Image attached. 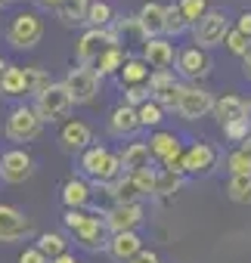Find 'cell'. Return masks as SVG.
I'll use <instances>...</instances> for the list:
<instances>
[{"label":"cell","instance_id":"6da1fadb","mask_svg":"<svg viewBox=\"0 0 251 263\" xmlns=\"http://www.w3.org/2000/svg\"><path fill=\"white\" fill-rule=\"evenodd\" d=\"M78 167H81L84 180H90L93 186H109V183H115L124 174L118 152H112L109 146H90L87 152H81Z\"/></svg>","mask_w":251,"mask_h":263},{"label":"cell","instance_id":"7a4b0ae2","mask_svg":"<svg viewBox=\"0 0 251 263\" xmlns=\"http://www.w3.org/2000/svg\"><path fill=\"white\" fill-rule=\"evenodd\" d=\"M44 37V19L31 10H22L10 19V28H7V44L13 50H34Z\"/></svg>","mask_w":251,"mask_h":263},{"label":"cell","instance_id":"3957f363","mask_svg":"<svg viewBox=\"0 0 251 263\" xmlns=\"http://www.w3.org/2000/svg\"><path fill=\"white\" fill-rule=\"evenodd\" d=\"M41 130H44V121L38 118L34 105H28V102L16 105V108L10 111L7 124H4V134H7V140H13V143H31V140L41 137Z\"/></svg>","mask_w":251,"mask_h":263},{"label":"cell","instance_id":"277c9868","mask_svg":"<svg viewBox=\"0 0 251 263\" xmlns=\"http://www.w3.org/2000/svg\"><path fill=\"white\" fill-rule=\"evenodd\" d=\"M71 108H75V102H71L68 90L62 87V81H59V84L53 81L44 93H38V96H34V111H38V118H41L44 124H53V121L68 118V115H71Z\"/></svg>","mask_w":251,"mask_h":263},{"label":"cell","instance_id":"5b68a950","mask_svg":"<svg viewBox=\"0 0 251 263\" xmlns=\"http://www.w3.org/2000/svg\"><path fill=\"white\" fill-rule=\"evenodd\" d=\"M229 16L223 10H208L195 25H192V41L199 50H214L226 41V31H229Z\"/></svg>","mask_w":251,"mask_h":263},{"label":"cell","instance_id":"8992f818","mask_svg":"<svg viewBox=\"0 0 251 263\" xmlns=\"http://www.w3.org/2000/svg\"><path fill=\"white\" fill-rule=\"evenodd\" d=\"M99 84H102V78L87 65H71L68 74L62 78V87L68 90L75 105H90L99 96Z\"/></svg>","mask_w":251,"mask_h":263},{"label":"cell","instance_id":"52a82bcc","mask_svg":"<svg viewBox=\"0 0 251 263\" xmlns=\"http://www.w3.org/2000/svg\"><path fill=\"white\" fill-rule=\"evenodd\" d=\"M146 146H149V155L155 161H162L165 171L183 174V143H180L177 134H171V130H155Z\"/></svg>","mask_w":251,"mask_h":263},{"label":"cell","instance_id":"ba28073f","mask_svg":"<svg viewBox=\"0 0 251 263\" xmlns=\"http://www.w3.org/2000/svg\"><path fill=\"white\" fill-rule=\"evenodd\" d=\"M105 47H121L115 28H112V25H109V28H87V31L78 37V65L93 68V62L99 59V53H102Z\"/></svg>","mask_w":251,"mask_h":263},{"label":"cell","instance_id":"9c48e42d","mask_svg":"<svg viewBox=\"0 0 251 263\" xmlns=\"http://www.w3.org/2000/svg\"><path fill=\"white\" fill-rule=\"evenodd\" d=\"M174 111H177L183 121H199V118H205V115L214 111V96H211V90H205V87H199V84H183Z\"/></svg>","mask_w":251,"mask_h":263},{"label":"cell","instance_id":"30bf717a","mask_svg":"<svg viewBox=\"0 0 251 263\" xmlns=\"http://www.w3.org/2000/svg\"><path fill=\"white\" fill-rule=\"evenodd\" d=\"M174 68H177V74H180L186 84H199L202 78H208V74H211L214 59L208 56V50H199V47H183V50H177Z\"/></svg>","mask_w":251,"mask_h":263},{"label":"cell","instance_id":"8fae6325","mask_svg":"<svg viewBox=\"0 0 251 263\" xmlns=\"http://www.w3.org/2000/svg\"><path fill=\"white\" fill-rule=\"evenodd\" d=\"M34 174V155L22 146L16 149H7L4 155H0V180L10 183V186H19L25 180H31Z\"/></svg>","mask_w":251,"mask_h":263},{"label":"cell","instance_id":"7c38bea8","mask_svg":"<svg viewBox=\"0 0 251 263\" xmlns=\"http://www.w3.org/2000/svg\"><path fill=\"white\" fill-rule=\"evenodd\" d=\"M34 235V220L25 217V211L13 204H0V241L13 245V241H28Z\"/></svg>","mask_w":251,"mask_h":263},{"label":"cell","instance_id":"4fadbf2b","mask_svg":"<svg viewBox=\"0 0 251 263\" xmlns=\"http://www.w3.org/2000/svg\"><path fill=\"white\" fill-rule=\"evenodd\" d=\"M146 220V208L143 204H112L109 211H102V223L112 232H137Z\"/></svg>","mask_w":251,"mask_h":263},{"label":"cell","instance_id":"5bb4252c","mask_svg":"<svg viewBox=\"0 0 251 263\" xmlns=\"http://www.w3.org/2000/svg\"><path fill=\"white\" fill-rule=\"evenodd\" d=\"M56 140H59L62 152L81 155V152H87V149L93 146V130H90V124H84V121H78V118H68V121H62Z\"/></svg>","mask_w":251,"mask_h":263},{"label":"cell","instance_id":"9a60e30c","mask_svg":"<svg viewBox=\"0 0 251 263\" xmlns=\"http://www.w3.org/2000/svg\"><path fill=\"white\" fill-rule=\"evenodd\" d=\"M71 235H75V245L84 248V251H105V245H109V229H105V223H102V211H99V214H90Z\"/></svg>","mask_w":251,"mask_h":263},{"label":"cell","instance_id":"2e32d148","mask_svg":"<svg viewBox=\"0 0 251 263\" xmlns=\"http://www.w3.org/2000/svg\"><path fill=\"white\" fill-rule=\"evenodd\" d=\"M152 71H171L174 59H177V47L171 37H149L143 41V56H140Z\"/></svg>","mask_w":251,"mask_h":263},{"label":"cell","instance_id":"e0dca14e","mask_svg":"<svg viewBox=\"0 0 251 263\" xmlns=\"http://www.w3.org/2000/svg\"><path fill=\"white\" fill-rule=\"evenodd\" d=\"M214 164H217V149L211 143H192L183 149V177L211 174Z\"/></svg>","mask_w":251,"mask_h":263},{"label":"cell","instance_id":"ac0fdd59","mask_svg":"<svg viewBox=\"0 0 251 263\" xmlns=\"http://www.w3.org/2000/svg\"><path fill=\"white\" fill-rule=\"evenodd\" d=\"M180 87H183V84H180L171 71H152V78H149V96H152L165 111H174V108H177Z\"/></svg>","mask_w":251,"mask_h":263},{"label":"cell","instance_id":"d6986e66","mask_svg":"<svg viewBox=\"0 0 251 263\" xmlns=\"http://www.w3.org/2000/svg\"><path fill=\"white\" fill-rule=\"evenodd\" d=\"M140 130L143 127H140V118H137V108L134 105L121 102V105L112 108V115H109V134L115 140H134Z\"/></svg>","mask_w":251,"mask_h":263},{"label":"cell","instance_id":"ffe728a7","mask_svg":"<svg viewBox=\"0 0 251 263\" xmlns=\"http://www.w3.org/2000/svg\"><path fill=\"white\" fill-rule=\"evenodd\" d=\"M140 251H143L140 232H112V235H109V245H105V254H109L115 263H131Z\"/></svg>","mask_w":251,"mask_h":263},{"label":"cell","instance_id":"44dd1931","mask_svg":"<svg viewBox=\"0 0 251 263\" xmlns=\"http://www.w3.org/2000/svg\"><path fill=\"white\" fill-rule=\"evenodd\" d=\"M137 19V28L143 34V41L149 37H165V7L155 4V0H149V4L140 7V13L134 16Z\"/></svg>","mask_w":251,"mask_h":263},{"label":"cell","instance_id":"7402d4cb","mask_svg":"<svg viewBox=\"0 0 251 263\" xmlns=\"http://www.w3.org/2000/svg\"><path fill=\"white\" fill-rule=\"evenodd\" d=\"M90 195H93V186L84 177H71L62 186V204H65V211H87Z\"/></svg>","mask_w":251,"mask_h":263},{"label":"cell","instance_id":"603a6c76","mask_svg":"<svg viewBox=\"0 0 251 263\" xmlns=\"http://www.w3.org/2000/svg\"><path fill=\"white\" fill-rule=\"evenodd\" d=\"M112 198H115V204H143V189L137 186V180L131 177V174H121L115 183H109V186H102Z\"/></svg>","mask_w":251,"mask_h":263},{"label":"cell","instance_id":"cb8c5ba5","mask_svg":"<svg viewBox=\"0 0 251 263\" xmlns=\"http://www.w3.org/2000/svg\"><path fill=\"white\" fill-rule=\"evenodd\" d=\"M149 78H152V68L140 56H128V59H124V65H121V71H118L121 90L124 87H143V84H149Z\"/></svg>","mask_w":251,"mask_h":263},{"label":"cell","instance_id":"d4e9b609","mask_svg":"<svg viewBox=\"0 0 251 263\" xmlns=\"http://www.w3.org/2000/svg\"><path fill=\"white\" fill-rule=\"evenodd\" d=\"M245 108H248V102H245L242 96H232V93L214 99V115H217L220 127H226V124H232V121H245Z\"/></svg>","mask_w":251,"mask_h":263},{"label":"cell","instance_id":"484cf974","mask_svg":"<svg viewBox=\"0 0 251 263\" xmlns=\"http://www.w3.org/2000/svg\"><path fill=\"white\" fill-rule=\"evenodd\" d=\"M118 158H121V171L124 174L152 167V155H149V146L146 143H128V146H124V152H118Z\"/></svg>","mask_w":251,"mask_h":263},{"label":"cell","instance_id":"4316f807","mask_svg":"<svg viewBox=\"0 0 251 263\" xmlns=\"http://www.w3.org/2000/svg\"><path fill=\"white\" fill-rule=\"evenodd\" d=\"M124 59H128L124 47H105V50L99 53V59L93 62V71H96L99 78H112V74H118V71H121Z\"/></svg>","mask_w":251,"mask_h":263},{"label":"cell","instance_id":"83f0119b","mask_svg":"<svg viewBox=\"0 0 251 263\" xmlns=\"http://www.w3.org/2000/svg\"><path fill=\"white\" fill-rule=\"evenodd\" d=\"M183 174H174V171H165V167H158L155 171V189H152V195H158V198H171V195H177L180 189H183Z\"/></svg>","mask_w":251,"mask_h":263},{"label":"cell","instance_id":"f1b7e54d","mask_svg":"<svg viewBox=\"0 0 251 263\" xmlns=\"http://www.w3.org/2000/svg\"><path fill=\"white\" fill-rule=\"evenodd\" d=\"M34 248H38L47 260H56V257H62V254L68 251V238H65L62 232H41Z\"/></svg>","mask_w":251,"mask_h":263},{"label":"cell","instance_id":"f546056e","mask_svg":"<svg viewBox=\"0 0 251 263\" xmlns=\"http://www.w3.org/2000/svg\"><path fill=\"white\" fill-rule=\"evenodd\" d=\"M112 22H115V10L105 4V0H93V4H87V19H84L87 28H109Z\"/></svg>","mask_w":251,"mask_h":263},{"label":"cell","instance_id":"4dcf8cb0","mask_svg":"<svg viewBox=\"0 0 251 263\" xmlns=\"http://www.w3.org/2000/svg\"><path fill=\"white\" fill-rule=\"evenodd\" d=\"M62 25H68V28H75V25H84V19H87V4L84 0H65V4L53 13Z\"/></svg>","mask_w":251,"mask_h":263},{"label":"cell","instance_id":"1f68e13d","mask_svg":"<svg viewBox=\"0 0 251 263\" xmlns=\"http://www.w3.org/2000/svg\"><path fill=\"white\" fill-rule=\"evenodd\" d=\"M137 118H140V127L149 130V127H158L165 121V108L155 99H146L143 105H137Z\"/></svg>","mask_w":251,"mask_h":263},{"label":"cell","instance_id":"d6a6232c","mask_svg":"<svg viewBox=\"0 0 251 263\" xmlns=\"http://www.w3.org/2000/svg\"><path fill=\"white\" fill-rule=\"evenodd\" d=\"M226 195L236 204H251V177H229L226 180Z\"/></svg>","mask_w":251,"mask_h":263},{"label":"cell","instance_id":"836d02e7","mask_svg":"<svg viewBox=\"0 0 251 263\" xmlns=\"http://www.w3.org/2000/svg\"><path fill=\"white\" fill-rule=\"evenodd\" d=\"M183 31H189V25H186V19L180 16V10H177V4H168L165 7V37H180Z\"/></svg>","mask_w":251,"mask_h":263},{"label":"cell","instance_id":"e575fe53","mask_svg":"<svg viewBox=\"0 0 251 263\" xmlns=\"http://www.w3.org/2000/svg\"><path fill=\"white\" fill-rule=\"evenodd\" d=\"M177 10H180V16L186 19V25L192 28L211 7H208V0H177Z\"/></svg>","mask_w":251,"mask_h":263},{"label":"cell","instance_id":"d590c367","mask_svg":"<svg viewBox=\"0 0 251 263\" xmlns=\"http://www.w3.org/2000/svg\"><path fill=\"white\" fill-rule=\"evenodd\" d=\"M226 171L229 177H251V155H245L242 149H232L226 155Z\"/></svg>","mask_w":251,"mask_h":263},{"label":"cell","instance_id":"8d00e7d4","mask_svg":"<svg viewBox=\"0 0 251 263\" xmlns=\"http://www.w3.org/2000/svg\"><path fill=\"white\" fill-rule=\"evenodd\" d=\"M223 137H226L229 143L242 146V143L251 137V124H248V121H232V124H226V127H223Z\"/></svg>","mask_w":251,"mask_h":263},{"label":"cell","instance_id":"74e56055","mask_svg":"<svg viewBox=\"0 0 251 263\" xmlns=\"http://www.w3.org/2000/svg\"><path fill=\"white\" fill-rule=\"evenodd\" d=\"M223 44H226V50H229V53H236V56H245V53H248V44H251V41H248L245 34H239L236 28H229V31H226V41H223Z\"/></svg>","mask_w":251,"mask_h":263},{"label":"cell","instance_id":"f35d334b","mask_svg":"<svg viewBox=\"0 0 251 263\" xmlns=\"http://www.w3.org/2000/svg\"><path fill=\"white\" fill-rule=\"evenodd\" d=\"M131 177L137 180V186H140V189H143V195L149 198V195H152V189H155V167H143V171H134Z\"/></svg>","mask_w":251,"mask_h":263},{"label":"cell","instance_id":"ab89813d","mask_svg":"<svg viewBox=\"0 0 251 263\" xmlns=\"http://www.w3.org/2000/svg\"><path fill=\"white\" fill-rule=\"evenodd\" d=\"M121 93H124V102L134 105V108H137V105H143L146 99H152V96H149V84H143V87H124Z\"/></svg>","mask_w":251,"mask_h":263},{"label":"cell","instance_id":"60d3db41","mask_svg":"<svg viewBox=\"0 0 251 263\" xmlns=\"http://www.w3.org/2000/svg\"><path fill=\"white\" fill-rule=\"evenodd\" d=\"M87 217H90V211H65V214H62V223H65V229H68V232H75Z\"/></svg>","mask_w":251,"mask_h":263},{"label":"cell","instance_id":"b9f144b4","mask_svg":"<svg viewBox=\"0 0 251 263\" xmlns=\"http://www.w3.org/2000/svg\"><path fill=\"white\" fill-rule=\"evenodd\" d=\"M239 34H245L248 41H251V10H245V13H239V19H236V25H232Z\"/></svg>","mask_w":251,"mask_h":263},{"label":"cell","instance_id":"7bdbcfd3","mask_svg":"<svg viewBox=\"0 0 251 263\" xmlns=\"http://www.w3.org/2000/svg\"><path fill=\"white\" fill-rule=\"evenodd\" d=\"M19 263H50V260H47L38 248H25V251L19 254Z\"/></svg>","mask_w":251,"mask_h":263},{"label":"cell","instance_id":"ee69618b","mask_svg":"<svg viewBox=\"0 0 251 263\" xmlns=\"http://www.w3.org/2000/svg\"><path fill=\"white\" fill-rule=\"evenodd\" d=\"M131 263H162V257H158L155 251H146V248H143V251H140Z\"/></svg>","mask_w":251,"mask_h":263},{"label":"cell","instance_id":"f6af8a7d","mask_svg":"<svg viewBox=\"0 0 251 263\" xmlns=\"http://www.w3.org/2000/svg\"><path fill=\"white\" fill-rule=\"evenodd\" d=\"M242 74H245V81H251V44H248V53L242 56Z\"/></svg>","mask_w":251,"mask_h":263},{"label":"cell","instance_id":"bcb514c9","mask_svg":"<svg viewBox=\"0 0 251 263\" xmlns=\"http://www.w3.org/2000/svg\"><path fill=\"white\" fill-rule=\"evenodd\" d=\"M38 4H41V10H50V13H56V10L65 4V0H38Z\"/></svg>","mask_w":251,"mask_h":263},{"label":"cell","instance_id":"7dc6e473","mask_svg":"<svg viewBox=\"0 0 251 263\" xmlns=\"http://www.w3.org/2000/svg\"><path fill=\"white\" fill-rule=\"evenodd\" d=\"M50 263H78V257H75L71 251H65L62 257H56V260H50Z\"/></svg>","mask_w":251,"mask_h":263},{"label":"cell","instance_id":"c3c4849f","mask_svg":"<svg viewBox=\"0 0 251 263\" xmlns=\"http://www.w3.org/2000/svg\"><path fill=\"white\" fill-rule=\"evenodd\" d=\"M236 149H242V152H245V155H251V137H248V140H245V143H242V146H236Z\"/></svg>","mask_w":251,"mask_h":263},{"label":"cell","instance_id":"681fc988","mask_svg":"<svg viewBox=\"0 0 251 263\" xmlns=\"http://www.w3.org/2000/svg\"><path fill=\"white\" fill-rule=\"evenodd\" d=\"M7 65H10L7 59H0V78H4V71H7Z\"/></svg>","mask_w":251,"mask_h":263},{"label":"cell","instance_id":"f907efd6","mask_svg":"<svg viewBox=\"0 0 251 263\" xmlns=\"http://www.w3.org/2000/svg\"><path fill=\"white\" fill-rule=\"evenodd\" d=\"M245 121L251 124V99H248V108H245Z\"/></svg>","mask_w":251,"mask_h":263},{"label":"cell","instance_id":"816d5d0a","mask_svg":"<svg viewBox=\"0 0 251 263\" xmlns=\"http://www.w3.org/2000/svg\"><path fill=\"white\" fill-rule=\"evenodd\" d=\"M7 4H10V0H0V10H4V7H7Z\"/></svg>","mask_w":251,"mask_h":263},{"label":"cell","instance_id":"f5cc1de1","mask_svg":"<svg viewBox=\"0 0 251 263\" xmlns=\"http://www.w3.org/2000/svg\"><path fill=\"white\" fill-rule=\"evenodd\" d=\"M84 4H93V0H84Z\"/></svg>","mask_w":251,"mask_h":263}]
</instances>
